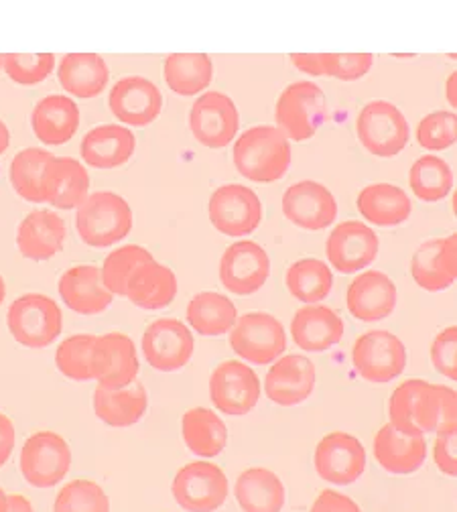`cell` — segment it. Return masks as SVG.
<instances>
[{"instance_id":"obj_1","label":"cell","mask_w":457,"mask_h":512,"mask_svg":"<svg viewBox=\"0 0 457 512\" xmlns=\"http://www.w3.org/2000/svg\"><path fill=\"white\" fill-rule=\"evenodd\" d=\"M238 173L256 183H273L291 167V143L277 126H252L234 145Z\"/></svg>"},{"instance_id":"obj_2","label":"cell","mask_w":457,"mask_h":512,"mask_svg":"<svg viewBox=\"0 0 457 512\" xmlns=\"http://www.w3.org/2000/svg\"><path fill=\"white\" fill-rule=\"evenodd\" d=\"M76 230L90 246H112L133 230V210L112 191H96L78 206Z\"/></svg>"},{"instance_id":"obj_3","label":"cell","mask_w":457,"mask_h":512,"mask_svg":"<svg viewBox=\"0 0 457 512\" xmlns=\"http://www.w3.org/2000/svg\"><path fill=\"white\" fill-rule=\"evenodd\" d=\"M7 324L11 336L21 346L41 350L59 338L63 330V315L51 297L27 293L11 303Z\"/></svg>"},{"instance_id":"obj_4","label":"cell","mask_w":457,"mask_h":512,"mask_svg":"<svg viewBox=\"0 0 457 512\" xmlns=\"http://www.w3.org/2000/svg\"><path fill=\"white\" fill-rule=\"evenodd\" d=\"M388 417L390 425L403 435L423 437L433 433L441 417L437 384L419 378L403 382L388 401Z\"/></svg>"},{"instance_id":"obj_5","label":"cell","mask_w":457,"mask_h":512,"mask_svg":"<svg viewBox=\"0 0 457 512\" xmlns=\"http://www.w3.org/2000/svg\"><path fill=\"white\" fill-rule=\"evenodd\" d=\"M356 133L360 143L374 157H395L411 141V128L405 114L388 100L368 102L358 120Z\"/></svg>"},{"instance_id":"obj_6","label":"cell","mask_w":457,"mask_h":512,"mask_svg":"<svg viewBox=\"0 0 457 512\" xmlns=\"http://www.w3.org/2000/svg\"><path fill=\"white\" fill-rule=\"evenodd\" d=\"M328 114V100L319 86L311 82H295L283 90L275 106L279 131L295 141H309Z\"/></svg>"},{"instance_id":"obj_7","label":"cell","mask_w":457,"mask_h":512,"mask_svg":"<svg viewBox=\"0 0 457 512\" xmlns=\"http://www.w3.org/2000/svg\"><path fill=\"white\" fill-rule=\"evenodd\" d=\"M230 346L244 362L267 366L287 350V334L277 317L269 313H246L236 319Z\"/></svg>"},{"instance_id":"obj_8","label":"cell","mask_w":457,"mask_h":512,"mask_svg":"<svg viewBox=\"0 0 457 512\" xmlns=\"http://www.w3.org/2000/svg\"><path fill=\"white\" fill-rule=\"evenodd\" d=\"M72 447L55 431L33 433L21 450V474L35 488H51L68 476Z\"/></svg>"},{"instance_id":"obj_9","label":"cell","mask_w":457,"mask_h":512,"mask_svg":"<svg viewBox=\"0 0 457 512\" xmlns=\"http://www.w3.org/2000/svg\"><path fill=\"white\" fill-rule=\"evenodd\" d=\"M352 362L366 382L386 384L403 374L407 366V348L393 332L372 330L356 340Z\"/></svg>"},{"instance_id":"obj_10","label":"cell","mask_w":457,"mask_h":512,"mask_svg":"<svg viewBox=\"0 0 457 512\" xmlns=\"http://www.w3.org/2000/svg\"><path fill=\"white\" fill-rule=\"evenodd\" d=\"M171 492L187 512H214L228 498V478L212 462H191L175 474Z\"/></svg>"},{"instance_id":"obj_11","label":"cell","mask_w":457,"mask_h":512,"mask_svg":"<svg viewBox=\"0 0 457 512\" xmlns=\"http://www.w3.org/2000/svg\"><path fill=\"white\" fill-rule=\"evenodd\" d=\"M212 226L232 238L252 234L263 222V204L250 187L230 183L218 187L208 204Z\"/></svg>"},{"instance_id":"obj_12","label":"cell","mask_w":457,"mask_h":512,"mask_svg":"<svg viewBox=\"0 0 457 512\" xmlns=\"http://www.w3.org/2000/svg\"><path fill=\"white\" fill-rule=\"evenodd\" d=\"M240 126V114L234 100L222 92L202 94L189 112V128L195 141L208 149H224L234 141Z\"/></svg>"},{"instance_id":"obj_13","label":"cell","mask_w":457,"mask_h":512,"mask_svg":"<svg viewBox=\"0 0 457 512\" xmlns=\"http://www.w3.org/2000/svg\"><path fill=\"white\" fill-rule=\"evenodd\" d=\"M313 464L321 480L348 486L364 474L366 450L358 437L346 431H332L317 443Z\"/></svg>"},{"instance_id":"obj_14","label":"cell","mask_w":457,"mask_h":512,"mask_svg":"<svg viewBox=\"0 0 457 512\" xmlns=\"http://www.w3.org/2000/svg\"><path fill=\"white\" fill-rule=\"evenodd\" d=\"M210 399L226 415H248L260 399V380L244 362L224 360L212 372Z\"/></svg>"},{"instance_id":"obj_15","label":"cell","mask_w":457,"mask_h":512,"mask_svg":"<svg viewBox=\"0 0 457 512\" xmlns=\"http://www.w3.org/2000/svg\"><path fill=\"white\" fill-rule=\"evenodd\" d=\"M271 273L267 250L252 242L240 240L226 248L220 261V281L234 295H252L263 289Z\"/></svg>"},{"instance_id":"obj_16","label":"cell","mask_w":457,"mask_h":512,"mask_svg":"<svg viewBox=\"0 0 457 512\" xmlns=\"http://www.w3.org/2000/svg\"><path fill=\"white\" fill-rule=\"evenodd\" d=\"M139 374L135 342L126 334L110 332L96 338L92 352V378L100 387L122 389L133 384Z\"/></svg>"},{"instance_id":"obj_17","label":"cell","mask_w":457,"mask_h":512,"mask_svg":"<svg viewBox=\"0 0 457 512\" xmlns=\"http://www.w3.org/2000/svg\"><path fill=\"white\" fill-rule=\"evenodd\" d=\"M195 342L185 324L175 317H161L143 334V354L159 372L181 370L193 356Z\"/></svg>"},{"instance_id":"obj_18","label":"cell","mask_w":457,"mask_h":512,"mask_svg":"<svg viewBox=\"0 0 457 512\" xmlns=\"http://www.w3.org/2000/svg\"><path fill=\"white\" fill-rule=\"evenodd\" d=\"M283 214L303 230H323L338 218V204L328 187L317 181H297L283 196Z\"/></svg>"},{"instance_id":"obj_19","label":"cell","mask_w":457,"mask_h":512,"mask_svg":"<svg viewBox=\"0 0 457 512\" xmlns=\"http://www.w3.org/2000/svg\"><path fill=\"white\" fill-rule=\"evenodd\" d=\"M325 254L336 271L354 275L374 263L378 256V236L364 222L346 220L330 234Z\"/></svg>"},{"instance_id":"obj_20","label":"cell","mask_w":457,"mask_h":512,"mask_svg":"<svg viewBox=\"0 0 457 512\" xmlns=\"http://www.w3.org/2000/svg\"><path fill=\"white\" fill-rule=\"evenodd\" d=\"M108 102L112 114L126 126H149L163 110L161 90L143 76L118 80Z\"/></svg>"},{"instance_id":"obj_21","label":"cell","mask_w":457,"mask_h":512,"mask_svg":"<svg viewBox=\"0 0 457 512\" xmlns=\"http://www.w3.org/2000/svg\"><path fill=\"white\" fill-rule=\"evenodd\" d=\"M411 275L425 291H443L457 277V236L433 238L423 242L411 259Z\"/></svg>"},{"instance_id":"obj_22","label":"cell","mask_w":457,"mask_h":512,"mask_svg":"<svg viewBox=\"0 0 457 512\" xmlns=\"http://www.w3.org/2000/svg\"><path fill=\"white\" fill-rule=\"evenodd\" d=\"M397 285L382 271H366L358 275L346 293L348 311L360 322L372 324L386 319L397 307Z\"/></svg>"},{"instance_id":"obj_23","label":"cell","mask_w":457,"mask_h":512,"mask_svg":"<svg viewBox=\"0 0 457 512\" xmlns=\"http://www.w3.org/2000/svg\"><path fill=\"white\" fill-rule=\"evenodd\" d=\"M315 389V364L307 356L291 354L279 358L267 378L265 393L281 407H295L305 403Z\"/></svg>"},{"instance_id":"obj_24","label":"cell","mask_w":457,"mask_h":512,"mask_svg":"<svg viewBox=\"0 0 457 512\" xmlns=\"http://www.w3.org/2000/svg\"><path fill=\"white\" fill-rule=\"evenodd\" d=\"M344 332V319L325 305H305L295 313L291 322L293 342L305 352L330 350L344 340Z\"/></svg>"},{"instance_id":"obj_25","label":"cell","mask_w":457,"mask_h":512,"mask_svg":"<svg viewBox=\"0 0 457 512\" xmlns=\"http://www.w3.org/2000/svg\"><path fill=\"white\" fill-rule=\"evenodd\" d=\"M90 175L72 157H53L43 175L45 202L59 208H78L90 194Z\"/></svg>"},{"instance_id":"obj_26","label":"cell","mask_w":457,"mask_h":512,"mask_svg":"<svg viewBox=\"0 0 457 512\" xmlns=\"http://www.w3.org/2000/svg\"><path fill=\"white\" fill-rule=\"evenodd\" d=\"M59 295L65 305L80 315H98L112 303V293L104 285L102 269L94 265H78L65 271L59 279Z\"/></svg>"},{"instance_id":"obj_27","label":"cell","mask_w":457,"mask_h":512,"mask_svg":"<svg viewBox=\"0 0 457 512\" xmlns=\"http://www.w3.org/2000/svg\"><path fill=\"white\" fill-rule=\"evenodd\" d=\"M374 458L388 474H413L427 458L425 437L399 433L393 425H382L374 435Z\"/></svg>"},{"instance_id":"obj_28","label":"cell","mask_w":457,"mask_h":512,"mask_svg":"<svg viewBox=\"0 0 457 512\" xmlns=\"http://www.w3.org/2000/svg\"><path fill=\"white\" fill-rule=\"evenodd\" d=\"M82 114L78 104L61 94L47 96L37 102L31 114L35 137L45 145H65L78 133Z\"/></svg>"},{"instance_id":"obj_29","label":"cell","mask_w":457,"mask_h":512,"mask_svg":"<svg viewBox=\"0 0 457 512\" xmlns=\"http://www.w3.org/2000/svg\"><path fill=\"white\" fill-rule=\"evenodd\" d=\"M65 238H68V226L49 210L31 212L17 230L19 252L29 261L51 259L63 248Z\"/></svg>"},{"instance_id":"obj_30","label":"cell","mask_w":457,"mask_h":512,"mask_svg":"<svg viewBox=\"0 0 457 512\" xmlns=\"http://www.w3.org/2000/svg\"><path fill=\"white\" fill-rule=\"evenodd\" d=\"M135 147L137 139L130 133V128L122 124H102L84 137L80 151L90 167L114 169L133 157Z\"/></svg>"},{"instance_id":"obj_31","label":"cell","mask_w":457,"mask_h":512,"mask_svg":"<svg viewBox=\"0 0 457 512\" xmlns=\"http://www.w3.org/2000/svg\"><path fill=\"white\" fill-rule=\"evenodd\" d=\"M149 409V395L141 382H133L122 389L96 387L94 413L110 427H130L143 419Z\"/></svg>"},{"instance_id":"obj_32","label":"cell","mask_w":457,"mask_h":512,"mask_svg":"<svg viewBox=\"0 0 457 512\" xmlns=\"http://www.w3.org/2000/svg\"><path fill=\"white\" fill-rule=\"evenodd\" d=\"M358 212L374 226H399L409 220L413 204L407 191L393 183L366 185L356 200Z\"/></svg>"},{"instance_id":"obj_33","label":"cell","mask_w":457,"mask_h":512,"mask_svg":"<svg viewBox=\"0 0 457 512\" xmlns=\"http://www.w3.org/2000/svg\"><path fill=\"white\" fill-rule=\"evenodd\" d=\"M63 90L76 98L98 96L110 78L108 63L96 53H68L57 70Z\"/></svg>"},{"instance_id":"obj_34","label":"cell","mask_w":457,"mask_h":512,"mask_svg":"<svg viewBox=\"0 0 457 512\" xmlns=\"http://www.w3.org/2000/svg\"><path fill=\"white\" fill-rule=\"evenodd\" d=\"M236 500L244 512H281L285 486L267 468H250L236 480Z\"/></svg>"},{"instance_id":"obj_35","label":"cell","mask_w":457,"mask_h":512,"mask_svg":"<svg viewBox=\"0 0 457 512\" xmlns=\"http://www.w3.org/2000/svg\"><path fill=\"white\" fill-rule=\"evenodd\" d=\"M236 319V305L226 295L214 291L198 293L187 303V322L200 336H226L232 332Z\"/></svg>"},{"instance_id":"obj_36","label":"cell","mask_w":457,"mask_h":512,"mask_svg":"<svg viewBox=\"0 0 457 512\" xmlns=\"http://www.w3.org/2000/svg\"><path fill=\"white\" fill-rule=\"evenodd\" d=\"M167 86L179 96H195L210 88L214 63L206 53H171L163 66Z\"/></svg>"},{"instance_id":"obj_37","label":"cell","mask_w":457,"mask_h":512,"mask_svg":"<svg viewBox=\"0 0 457 512\" xmlns=\"http://www.w3.org/2000/svg\"><path fill=\"white\" fill-rule=\"evenodd\" d=\"M183 441L189 452L202 458H214L222 454L228 443V429L224 421L210 409H189L181 419Z\"/></svg>"},{"instance_id":"obj_38","label":"cell","mask_w":457,"mask_h":512,"mask_svg":"<svg viewBox=\"0 0 457 512\" xmlns=\"http://www.w3.org/2000/svg\"><path fill=\"white\" fill-rule=\"evenodd\" d=\"M177 295V277L175 273L157 263L155 259L145 263L128 283L126 297L137 307L143 309H161L167 307Z\"/></svg>"},{"instance_id":"obj_39","label":"cell","mask_w":457,"mask_h":512,"mask_svg":"<svg viewBox=\"0 0 457 512\" xmlns=\"http://www.w3.org/2000/svg\"><path fill=\"white\" fill-rule=\"evenodd\" d=\"M287 291L305 305H315L332 293L334 275L330 267L319 259H303L287 271Z\"/></svg>"},{"instance_id":"obj_40","label":"cell","mask_w":457,"mask_h":512,"mask_svg":"<svg viewBox=\"0 0 457 512\" xmlns=\"http://www.w3.org/2000/svg\"><path fill=\"white\" fill-rule=\"evenodd\" d=\"M55 155L43 149H23L11 163V183L17 194L31 204H45L43 175Z\"/></svg>"},{"instance_id":"obj_41","label":"cell","mask_w":457,"mask_h":512,"mask_svg":"<svg viewBox=\"0 0 457 512\" xmlns=\"http://www.w3.org/2000/svg\"><path fill=\"white\" fill-rule=\"evenodd\" d=\"M409 185L421 202H439L449 196V191L453 187L451 167L447 165L445 159L437 155H423L411 167Z\"/></svg>"},{"instance_id":"obj_42","label":"cell","mask_w":457,"mask_h":512,"mask_svg":"<svg viewBox=\"0 0 457 512\" xmlns=\"http://www.w3.org/2000/svg\"><path fill=\"white\" fill-rule=\"evenodd\" d=\"M149 261H153V254L139 244H126L116 248L102 265V279L106 289L112 295L126 297L130 279H133L137 269H141Z\"/></svg>"},{"instance_id":"obj_43","label":"cell","mask_w":457,"mask_h":512,"mask_svg":"<svg viewBox=\"0 0 457 512\" xmlns=\"http://www.w3.org/2000/svg\"><path fill=\"white\" fill-rule=\"evenodd\" d=\"M96 338L92 334H78L65 338L57 352H55V364L57 370L70 380L86 382L92 378V352L96 346Z\"/></svg>"},{"instance_id":"obj_44","label":"cell","mask_w":457,"mask_h":512,"mask_svg":"<svg viewBox=\"0 0 457 512\" xmlns=\"http://www.w3.org/2000/svg\"><path fill=\"white\" fill-rule=\"evenodd\" d=\"M53 512H110V500L98 482L72 480L59 490Z\"/></svg>"},{"instance_id":"obj_45","label":"cell","mask_w":457,"mask_h":512,"mask_svg":"<svg viewBox=\"0 0 457 512\" xmlns=\"http://www.w3.org/2000/svg\"><path fill=\"white\" fill-rule=\"evenodd\" d=\"M3 68L7 76L21 84L33 86L43 82L55 68V55L53 53H7L3 55Z\"/></svg>"},{"instance_id":"obj_46","label":"cell","mask_w":457,"mask_h":512,"mask_svg":"<svg viewBox=\"0 0 457 512\" xmlns=\"http://www.w3.org/2000/svg\"><path fill=\"white\" fill-rule=\"evenodd\" d=\"M457 118L453 112L439 110L425 116L417 126V141L427 151H445L455 143Z\"/></svg>"},{"instance_id":"obj_47","label":"cell","mask_w":457,"mask_h":512,"mask_svg":"<svg viewBox=\"0 0 457 512\" xmlns=\"http://www.w3.org/2000/svg\"><path fill=\"white\" fill-rule=\"evenodd\" d=\"M431 362L439 374L457 380V328H445L431 346Z\"/></svg>"},{"instance_id":"obj_48","label":"cell","mask_w":457,"mask_h":512,"mask_svg":"<svg viewBox=\"0 0 457 512\" xmlns=\"http://www.w3.org/2000/svg\"><path fill=\"white\" fill-rule=\"evenodd\" d=\"M433 447V458L437 468L447 474H457V462H455V437H457V425H439Z\"/></svg>"},{"instance_id":"obj_49","label":"cell","mask_w":457,"mask_h":512,"mask_svg":"<svg viewBox=\"0 0 457 512\" xmlns=\"http://www.w3.org/2000/svg\"><path fill=\"white\" fill-rule=\"evenodd\" d=\"M374 63V55L370 53H336L334 57V70H332V78L338 80H360L364 78Z\"/></svg>"},{"instance_id":"obj_50","label":"cell","mask_w":457,"mask_h":512,"mask_svg":"<svg viewBox=\"0 0 457 512\" xmlns=\"http://www.w3.org/2000/svg\"><path fill=\"white\" fill-rule=\"evenodd\" d=\"M336 53H293V66L309 76H328L332 78Z\"/></svg>"},{"instance_id":"obj_51","label":"cell","mask_w":457,"mask_h":512,"mask_svg":"<svg viewBox=\"0 0 457 512\" xmlns=\"http://www.w3.org/2000/svg\"><path fill=\"white\" fill-rule=\"evenodd\" d=\"M311 512H362V508L346 494H340L334 490H323L315 498Z\"/></svg>"},{"instance_id":"obj_52","label":"cell","mask_w":457,"mask_h":512,"mask_svg":"<svg viewBox=\"0 0 457 512\" xmlns=\"http://www.w3.org/2000/svg\"><path fill=\"white\" fill-rule=\"evenodd\" d=\"M15 443H17L15 425L9 419V415L0 413V468H3L9 462V458L13 456Z\"/></svg>"},{"instance_id":"obj_53","label":"cell","mask_w":457,"mask_h":512,"mask_svg":"<svg viewBox=\"0 0 457 512\" xmlns=\"http://www.w3.org/2000/svg\"><path fill=\"white\" fill-rule=\"evenodd\" d=\"M437 393H439V403H441L439 425H457V395H455V391L445 387V384H439Z\"/></svg>"},{"instance_id":"obj_54","label":"cell","mask_w":457,"mask_h":512,"mask_svg":"<svg viewBox=\"0 0 457 512\" xmlns=\"http://www.w3.org/2000/svg\"><path fill=\"white\" fill-rule=\"evenodd\" d=\"M7 512H35L33 504L21 496V494H9V504H7Z\"/></svg>"},{"instance_id":"obj_55","label":"cell","mask_w":457,"mask_h":512,"mask_svg":"<svg viewBox=\"0 0 457 512\" xmlns=\"http://www.w3.org/2000/svg\"><path fill=\"white\" fill-rule=\"evenodd\" d=\"M447 100H449V104L451 106H457V74L453 72L451 76H449V80H447Z\"/></svg>"},{"instance_id":"obj_56","label":"cell","mask_w":457,"mask_h":512,"mask_svg":"<svg viewBox=\"0 0 457 512\" xmlns=\"http://www.w3.org/2000/svg\"><path fill=\"white\" fill-rule=\"evenodd\" d=\"M9 145H11V133H9L7 124L0 120V155L9 149Z\"/></svg>"},{"instance_id":"obj_57","label":"cell","mask_w":457,"mask_h":512,"mask_svg":"<svg viewBox=\"0 0 457 512\" xmlns=\"http://www.w3.org/2000/svg\"><path fill=\"white\" fill-rule=\"evenodd\" d=\"M7 504H9V494L0 488V512H7Z\"/></svg>"},{"instance_id":"obj_58","label":"cell","mask_w":457,"mask_h":512,"mask_svg":"<svg viewBox=\"0 0 457 512\" xmlns=\"http://www.w3.org/2000/svg\"><path fill=\"white\" fill-rule=\"evenodd\" d=\"M5 297H7V285H5V279L0 277V305H3Z\"/></svg>"},{"instance_id":"obj_59","label":"cell","mask_w":457,"mask_h":512,"mask_svg":"<svg viewBox=\"0 0 457 512\" xmlns=\"http://www.w3.org/2000/svg\"><path fill=\"white\" fill-rule=\"evenodd\" d=\"M0 68H3V55H0Z\"/></svg>"}]
</instances>
